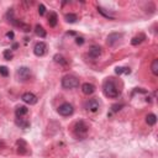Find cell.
<instances>
[{
	"label": "cell",
	"mask_w": 158,
	"mask_h": 158,
	"mask_svg": "<svg viewBox=\"0 0 158 158\" xmlns=\"http://www.w3.org/2000/svg\"><path fill=\"white\" fill-rule=\"evenodd\" d=\"M103 91L105 96L107 98H111V99H115L118 98L121 93V89L119 88V84L114 78H106L104 80V84H103Z\"/></svg>",
	"instance_id": "cell-1"
},
{
	"label": "cell",
	"mask_w": 158,
	"mask_h": 158,
	"mask_svg": "<svg viewBox=\"0 0 158 158\" xmlns=\"http://www.w3.org/2000/svg\"><path fill=\"white\" fill-rule=\"evenodd\" d=\"M88 131H89V126L82 120L77 121L73 126V134L78 140H84L88 136Z\"/></svg>",
	"instance_id": "cell-2"
},
{
	"label": "cell",
	"mask_w": 158,
	"mask_h": 158,
	"mask_svg": "<svg viewBox=\"0 0 158 158\" xmlns=\"http://www.w3.org/2000/svg\"><path fill=\"white\" fill-rule=\"evenodd\" d=\"M62 87L64 89H74L79 87V79L72 74H67L62 78Z\"/></svg>",
	"instance_id": "cell-3"
},
{
	"label": "cell",
	"mask_w": 158,
	"mask_h": 158,
	"mask_svg": "<svg viewBox=\"0 0 158 158\" xmlns=\"http://www.w3.org/2000/svg\"><path fill=\"white\" fill-rule=\"evenodd\" d=\"M6 18H7V21L11 22L12 25H15V26L20 27L22 31H25V32H29V31H30V26H29V25H26V24H24V22H21V21H19V20L15 19L14 11H12V10H9V11H7Z\"/></svg>",
	"instance_id": "cell-4"
},
{
	"label": "cell",
	"mask_w": 158,
	"mask_h": 158,
	"mask_svg": "<svg viewBox=\"0 0 158 158\" xmlns=\"http://www.w3.org/2000/svg\"><path fill=\"white\" fill-rule=\"evenodd\" d=\"M16 78L19 82H27L31 78V71L27 67H20L16 71Z\"/></svg>",
	"instance_id": "cell-5"
},
{
	"label": "cell",
	"mask_w": 158,
	"mask_h": 158,
	"mask_svg": "<svg viewBox=\"0 0 158 158\" xmlns=\"http://www.w3.org/2000/svg\"><path fill=\"white\" fill-rule=\"evenodd\" d=\"M121 40H122V34H121V32H112V34H110L109 36H107L106 43H107V46L114 47V46L118 45Z\"/></svg>",
	"instance_id": "cell-6"
},
{
	"label": "cell",
	"mask_w": 158,
	"mask_h": 158,
	"mask_svg": "<svg viewBox=\"0 0 158 158\" xmlns=\"http://www.w3.org/2000/svg\"><path fill=\"white\" fill-rule=\"evenodd\" d=\"M57 111H58V114L62 115V116H69V115L73 114L74 109H73V106L69 103H64L61 106H58V110Z\"/></svg>",
	"instance_id": "cell-7"
},
{
	"label": "cell",
	"mask_w": 158,
	"mask_h": 158,
	"mask_svg": "<svg viewBox=\"0 0 158 158\" xmlns=\"http://www.w3.org/2000/svg\"><path fill=\"white\" fill-rule=\"evenodd\" d=\"M47 51V45L45 42H37L34 47V53L37 56V57H41L43 56Z\"/></svg>",
	"instance_id": "cell-8"
},
{
	"label": "cell",
	"mask_w": 158,
	"mask_h": 158,
	"mask_svg": "<svg viewBox=\"0 0 158 158\" xmlns=\"http://www.w3.org/2000/svg\"><path fill=\"white\" fill-rule=\"evenodd\" d=\"M21 99L29 105H35L37 103V96L35 94H32V93H25Z\"/></svg>",
	"instance_id": "cell-9"
},
{
	"label": "cell",
	"mask_w": 158,
	"mask_h": 158,
	"mask_svg": "<svg viewBox=\"0 0 158 158\" xmlns=\"http://www.w3.org/2000/svg\"><path fill=\"white\" fill-rule=\"evenodd\" d=\"M88 56L90 58H93V60H95L99 56H101V48L99 46H91L88 51Z\"/></svg>",
	"instance_id": "cell-10"
},
{
	"label": "cell",
	"mask_w": 158,
	"mask_h": 158,
	"mask_svg": "<svg viewBox=\"0 0 158 158\" xmlns=\"http://www.w3.org/2000/svg\"><path fill=\"white\" fill-rule=\"evenodd\" d=\"M18 153L19 154H27L29 153L27 143L25 142L24 140H19L18 141Z\"/></svg>",
	"instance_id": "cell-11"
},
{
	"label": "cell",
	"mask_w": 158,
	"mask_h": 158,
	"mask_svg": "<svg viewBox=\"0 0 158 158\" xmlns=\"http://www.w3.org/2000/svg\"><path fill=\"white\" fill-rule=\"evenodd\" d=\"M87 107H88L89 111L96 112L99 110V107H100V103H99V100H96V99H91V100H89Z\"/></svg>",
	"instance_id": "cell-12"
},
{
	"label": "cell",
	"mask_w": 158,
	"mask_h": 158,
	"mask_svg": "<svg viewBox=\"0 0 158 158\" xmlns=\"http://www.w3.org/2000/svg\"><path fill=\"white\" fill-rule=\"evenodd\" d=\"M82 91L85 95H91L95 91V87L93 84H90V83H84V84L82 85Z\"/></svg>",
	"instance_id": "cell-13"
},
{
	"label": "cell",
	"mask_w": 158,
	"mask_h": 158,
	"mask_svg": "<svg viewBox=\"0 0 158 158\" xmlns=\"http://www.w3.org/2000/svg\"><path fill=\"white\" fill-rule=\"evenodd\" d=\"M15 123H16V126H19L20 129H27L30 126V122L22 118H18L15 120Z\"/></svg>",
	"instance_id": "cell-14"
},
{
	"label": "cell",
	"mask_w": 158,
	"mask_h": 158,
	"mask_svg": "<svg viewBox=\"0 0 158 158\" xmlns=\"http://www.w3.org/2000/svg\"><path fill=\"white\" fill-rule=\"evenodd\" d=\"M57 20H58V18H57V14L56 12H49V15H48V25L51 27H54L56 25H57Z\"/></svg>",
	"instance_id": "cell-15"
},
{
	"label": "cell",
	"mask_w": 158,
	"mask_h": 158,
	"mask_svg": "<svg viewBox=\"0 0 158 158\" xmlns=\"http://www.w3.org/2000/svg\"><path fill=\"white\" fill-rule=\"evenodd\" d=\"M143 40H146V36H145V34H140V35L135 36L134 38L131 40V43L134 45V46H137V45H140L141 42H143Z\"/></svg>",
	"instance_id": "cell-16"
},
{
	"label": "cell",
	"mask_w": 158,
	"mask_h": 158,
	"mask_svg": "<svg viewBox=\"0 0 158 158\" xmlns=\"http://www.w3.org/2000/svg\"><path fill=\"white\" fill-rule=\"evenodd\" d=\"M15 112H16V116L18 118H22L24 115H26L27 112H29V110H27V107L26 106H18L16 107V110H15Z\"/></svg>",
	"instance_id": "cell-17"
},
{
	"label": "cell",
	"mask_w": 158,
	"mask_h": 158,
	"mask_svg": "<svg viewBox=\"0 0 158 158\" xmlns=\"http://www.w3.org/2000/svg\"><path fill=\"white\" fill-rule=\"evenodd\" d=\"M35 34L38 36V37H46V31L45 29L41 26V25H36V27H35Z\"/></svg>",
	"instance_id": "cell-18"
},
{
	"label": "cell",
	"mask_w": 158,
	"mask_h": 158,
	"mask_svg": "<svg viewBox=\"0 0 158 158\" xmlns=\"http://www.w3.org/2000/svg\"><path fill=\"white\" fill-rule=\"evenodd\" d=\"M156 121H157V116L154 114H148L146 116V122L149 125V126H153L156 123Z\"/></svg>",
	"instance_id": "cell-19"
},
{
	"label": "cell",
	"mask_w": 158,
	"mask_h": 158,
	"mask_svg": "<svg viewBox=\"0 0 158 158\" xmlns=\"http://www.w3.org/2000/svg\"><path fill=\"white\" fill-rule=\"evenodd\" d=\"M53 60H54V62H56V63H60V64H62V65H65V64L68 63V62H67V60H65V58H64L62 54H58V53L53 57Z\"/></svg>",
	"instance_id": "cell-20"
},
{
	"label": "cell",
	"mask_w": 158,
	"mask_h": 158,
	"mask_svg": "<svg viewBox=\"0 0 158 158\" xmlns=\"http://www.w3.org/2000/svg\"><path fill=\"white\" fill-rule=\"evenodd\" d=\"M98 11L100 12V14H103V15L105 16V18H107V19H114V18H115V16H114L110 11H106L105 9H103L101 6H98Z\"/></svg>",
	"instance_id": "cell-21"
},
{
	"label": "cell",
	"mask_w": 158,
	"mask_h": 158,
	"mask_svg": "<svg viewBox=\"0 0 158 158\" xmlns=\"http://www.w3.org/2000/svg\"><path fill=\"white\" fill-rule=\"evenodd\" d=\"M64 18H65V21H67V22H71V24L76 22V21L78 20L77 15H76V14H71V12H69V14H65Z\"/></svg>",
	"instance_id": "cell-22"
},
{
	"label": "cell",
	"mask_w": 158,
	"mask_h": 158,
	"mask_svg": "<svg viewBox=\"0 0 158 158\" xmlns=\"http://www.w3.org/2000/svg\"><path fill=\"white\" fill-rule=\"evenodd\" d=\"M115 72H116V74H119V76H120V74H130V68H126V67H118V68H116L115 69Z\"/></svg>",
	"instance_id": "cell-23"
},
{
	"label": "cell",
	"mask_w": 158,
	"mask_h": 158,
	"mask_svg": "<svg viewBox=\"0 0 158 158\" xmlns=\"http://www.w3.org/2000/svg\"><path fill=\"white\" fill-rule=\"evenodd\" d=\"M151 69H152V73L154 74V76H158V60H154V61L152 62Z\"/></svg>",
	"instance_id": "cell-24"
},
{
	"label": "cell",
	"mask_w": 158,
	"mask_h": 158,
	"mask_svg": "<svg viewBox=\"0 0 158 158\" xmlns=\"http://www.w3.org/2000/svg\"><path fill=\"white\" fill-rule=\"evenodd\" d=\"M4 57H5V60L11 61L12 60V52L10 51V49H5V51H4Z\"/></svg>",
	"instance_id": "cell-25"
},
{
	"label": "cell",
	"mask_w": 158,
	"mask_h": 158,
	"mask_svg": "<svg viewBox=\"0 0 158 158\" xmlns=\"http://www.w3.org/2000/svg\"><path fill=\"white\" fill-rule=\"evenodd\" d=\"M0 74L4 76V77H7L9 76V71H7L6 67H0Z\"/></svg>",
	"instance_id": "cell-26"
},
{
	"label": "cell",
	"mask_w": 158,
	"mask_h": 158,
	"mask_svg": "<svg viewBox=\"0 0 158 158\" xmlns=\"http://www.w3.org/2000/svg\"><path fill=\"white\" fill-rule=\"evenodd\" d=\"M45 10H46L45 5L43 4H40V6H38V12H40V15H43L45 14Z\"/></svg>",
	"instance_id": "cell-27"
},
{
	"label": "cell",
	"mask_w": 158,
	"mask_h": 158,
	"mask_svg": "<svg viewBox=\"0 0 158 158\" xmlns=\"http://www.w3.org/2000/svg\"><path fill=\"white\" fill-rule=\"evenodd\" d=\"M76 42H77L78 45H83V43H84V38H83V37H77V41H76Z\"/></svg>",
	"instance_id": "cell-28"
},
{
	"label": "cell",
	"mask_w": 158,
	"mask_h": 158,
	"mask_svg": "<svg viewBox=\"0 0 158 158\" xmlns=\"http://www.w3.org/2000/svg\"><path fill=\"white\" fill-rule=\"evenodd\" d=\"M120 107H122V105H114L112 106V110L114 111H118V110H120Z\"/></svg>",
	"instance_id": "cell-29"
},
{
	"label": "cell",
	"mask_w": 158,
	"mask_h": 158,
	"mask_svg": "<svg viewBox=\"0 0 158 158\" xmlns=\"http://www.w3.org/2000/svg\"><path fill=\"white\" fill-rule=\"evenodd\" d=\"M6 36H7V37H9V38H14V32H12V31H10V32H7V34H6Z\"/></svg>",
	"instance_id": "cell-30"
},
{
	"label": "cell",
	"mask_w": 158,
	"mask_h": 158,
	"mask_svg": "<svg viewBox=\"0 0 158 158\" xmlns=\"http://www.w3.org/2000/svg\"><path fill=\"white\" fill-rule=\"evenodd\" d=\"M18 47H19V45H18V43H15V45L12 46V48H18Z\"/></svg>",
	"instance_id": "cell-31"
}]
</instances>
